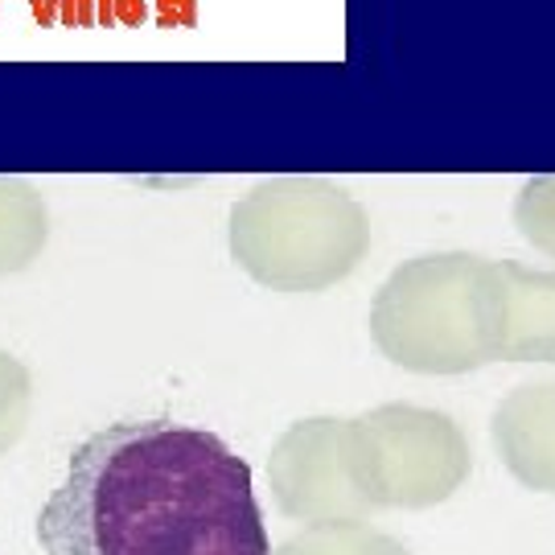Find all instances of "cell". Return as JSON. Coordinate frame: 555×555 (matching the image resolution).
<instances>
[{
    "instance_id": "cell-5",
    "label": "cell",
    "mask_w": 555,
    "mask_h": 555,
    "mask_svg": "<svg viewBox=\"0 0 555 555\" xmlns=\"http://www.w3.org/2000/svg\"><path fill=\"white\" fill-rule=\"evenodd\" d=\"M350 420L313 416L293 424L268 456L276 506L297 522H358L371 515L350 465Z\"/></svg>"
},
{
    "instance_id": "cell-8",
    "label": "cell",
    "mask_w": 555,
    "mask_h": 555,
    "mask_svg": "<svg viewBox=\"0 0 555 555\" xmlns=\"http://www.w3.org/2000/svg\"><path fill=\"white\" fill-rule=\"evenodd\" d=\"M46 202L21 178H0V276L29 268L46 247Z\"/></svg>"
},
{
    "instance_id": "cell-11",
    "label": "cell",
    "mask_w": 555,
    "mask_h": 555,
    "mask_svg": "<svg viewBox=\"0 0 555 555\" xmlns=\"http://www.w3.org/2000/svg\"><path fill=\"white\" fill-rule=\"evenodd\" d=\"M29 396H34L29 371L9 350H0V456L17 444L29 424Z\"/></svg>"
},
{
    "instance_id": "cell-10",
    "label": "cell",
    "mask_w": 555,
    "mask_h": 555,
    "mask_svg": "<svg viewBox=\"0 0 555 555\" xmlns=\"http://www.w3.org/2000/svg\"><path fill=\"white\" fill-rule=\"evenodd\" d=\"M515 227L518 235L543 256H555V173L531 178L515 198Z\"/></svg>"
},
{
    "instance_id": "cell-6",
    "label": "cell",
    "mask_w": 555,
    "mask_h": 555,
    "mask_svg": "<svg viewBox=\"0 0 555 555\" xmlns=\"http://www.w3.org/2000/svg\"><path fill=\"white\" fill-rule=\"evenodd\" d=\"M494 444L527 490L555 494V383L515 387L498 403Z\"/></svg>"
},
{
    "instance_id": "cell-2",
    "label": "cell",
    "mask_w": 555,
    "mask_h": 555,
    "mask_svg": "<svg viewBox=\"0 0 555 555\" xmlns=\"http://www.w3.org/2000/svg\"><path fill=\"white\" fill-rule=\"evenodd\" d=\"M378 354L416 375H465L498 362L502 280L498 263L437 251L399 263L371 305Z\"/></svg>"
},
{
    "instance_id": "cell-4",
    "label": "cell",
    "mask_w": 555,
    "mask_h": 555,
    "mask_svg": "<svg viewBox=\"0 0 555 555\" xmlns=\"http://www.w3.org/2000/svg\"><path fill=\"white\" fill-rule=\"evenodd\" d=\"M350 465L362 498L378 506H437L469 477V440L433 408L383 403L350 420Z\"/></svg>"
},
{
    "instance_id": "cell-1",
    "label": "cell",
    "mask_w": 555,
    "mask_h": 555,
    "mask_svg": "<svg viewBox=\"0 0 555 555\" xmlns=\"http://www.w3.org/2000/svg\"><path fill=\"white\" fill-rule=\"evenodd\" d=\"M46 555H272L251 465L173 420L107 424L38 515Z\"/></svg>"
},
{
    "instance_id": "cell-3",
    "label": "cell",
    "mask_w": 555,
    "mask_h": 555,
    "mask_svg": "<svg viewBox=\"0 0 555 555\" xmlns=\"http://www.w3.org/2000/svg\"><path fill=\"white\" fill-rule=\"evenodd\" d=\"M231 256L276 293H318L346 280L371 247V219L341 185L268 178L231 206Z\"/></svg>"
},
{
    "instance_id": "cell-9",
    "label": "cell",
    "mask_w": 555,
    "mask_h": 555,
    "mask_svg": "<svg viewBox=\"0 0 555 555\" xmlns=\"http://www.w3.org/2000/svg\"><path fill=\"white\" fill-rule=\"evenodd\" d=\"M276 555H408V547L375 531L366 518H358V522H313L297 539H288Z\"/></svg>"
},
{
    "instance_id": "cell-7",
    "label": "cell",
    "mask_w": 555,
    "mask_h": 555,
    "mask_svg": "<svg viewBox=\"0 0 555 555\" xmlns=\"http://www.w3.org/2000/svg\"><path fill=\"white\" fill-rule=\"evenodd\" d=\"M502 341L498 362H555V272L498 259Z\"/></svg>"
}]
</instances>
